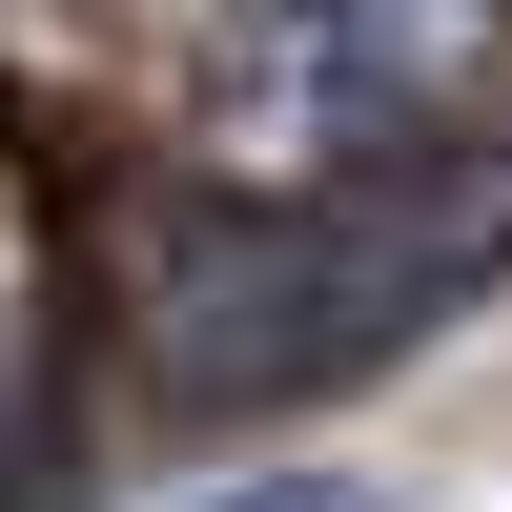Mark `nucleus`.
I'll return each mask as SVG.
<instances>
[{"label": "nucleus", "mask_w": 512, "mask_h": 512, "mask_svg": "<svg viewBox=\"0 0 512 512\" xmlns=\"http://www.w3.org/2000/svg\"><path fill=\"white\" fill-rule=\"evenodd\" d=\"M492 246H512V205L287 185L267 226H205L185 267L144 287V369H164L185 410H267V390H308V369H369V349H410L451 287H492Z\"/></svg>", "instance_id": "f257e3e1"}, {"label": "nucleus", "mask_w": 512, "mask_h": 512, "mask_svg": "<svg viewBox=\"0 0 512 512\" xmlns=\"http://www.w3.org/2000/svg\"><path fill=\"white\" fill-rule=\"evenodd\" d=\"M492 62V0H246L226 41V144L308 164V185H369L390 144H431Z\"/></svg>", "instance_id": "f03ea898"}, {"label": "nucleus", "mask_w": 512, "mask_h": 512, "mask_svg": "<svg viewBox=\"0 0 512 512\" xmlns=\"http://www.w3.org/2000/svg\"><path fill=\"white\" fill-rule=\"evenodd\" d=\"M205 512H369L349 472H246V492H205Z\"/></svg>", "instance_id": "7ed1b4c3"}]
</instances>
